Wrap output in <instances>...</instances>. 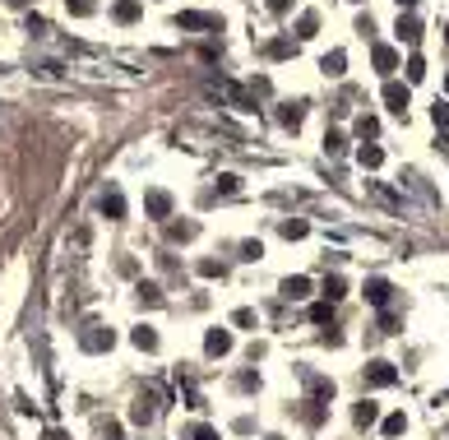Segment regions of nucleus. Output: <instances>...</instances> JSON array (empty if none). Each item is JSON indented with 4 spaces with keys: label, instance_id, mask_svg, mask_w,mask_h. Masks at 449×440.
Here are the masks:
<instances>
[{
    "label": "nucleus",
    "instance_id": "obj_21",
    "mask_svg": "<svg viewBox=\"0 0 449 440\" xmlns=\"http://www.w3.org/2000/svg\"><path fill=\"white\" fill-rule=\"evenodd\" d=\"M356 135L375 139V135H380V121H375V116H356Z\"/></svg>",
    "mask_w": 449,
    "mask_h": 440
},
{
    "label": "nucleus",
    "instance_id": "obj_26",
    "mask_svg": "<svg viewBox=\"0 0 449 440\" xmlns=\"http://www.w3.org/2000/svg\"><path fill=\"white\" fill-rule=\"evenodd\" d=\"M431 121L449 135V102H435V107H431Z\"/></svg>",
    "mask_w": 449,
    "mask_h": 440
},
{
    "label": "nucleus",
    "instance_id": "obj_17",
    "mask_svg": "<svg viewBox=\"0 0 449 440\" xmlns=\"http://www.w3.org/2000/svg\"><path fill=\"white\" fill-rule=\"evenodd\" d=\"M320 70H325V75H334V79H338L343 70H347V56H343V51H329L325 61H320Z\"/></svg>",
    "mask_w": 449,
    "mask_h": 440
},
{
    "label": "nucleus",
    "instance_id": "obj_5",
    "mask_svg": "<svg viewBox=\"0 0 449 440\" xmlns=\"http://www.w3.org/2000/svg\"><path fill=\"white\" fill-rule=\"evenodd\" d=\"M144 209H149V218H167L171 213V195L167 190H149V195H144Z\"/></svg>",
    "mask_w": 449,
    "mask_h": 440
},
{
    "label": "nucleus",
    "instance_id": "obj_40",
    "mask_svg": "<svg viewBox=\"0 0 449 440\" xmlns=\"http://www.w3.org/2000/svg\"><path fill=\"white\" fill-rule=\"evenodd\" d=\"M445 93H449V75H445Z\"/></svg>",
    "mask_w": 449,
    "mask_h": 440
},
{
    "label": "nucleus",
    "instance_id": "obj_23",
    "mask_svg": "<svg viewBox=\"0 0 449 440\" xmlns=\"http://www.w3.org/2000/svg\"><path fill=\"white\" fill-rule=\"evenodd\" d=\"M315 28H320V15H301L296 19V33H301V37H315Z\"/></svg>",
    "mask_w": 449,
    "mask_h": 440
},
{
    "label": "nucleus",
    "instance_id": "obj_19",
    "mask_svg": "<svg viewBox=\"0 0 449 440\" xmlns=\"http://www.w3.org/2000/svg\"><path fill=\"white\" fill-rule=\"evenodd\" d=\"M306 223H301V218H287V223H283V237H287V241H301V237H306Z\"/></svg>",
    "mask_w": 449,
    "mask_h": 440
},
{
    "label": "nucleus",
    "instance_id": "obj_28",
    "mask_svg": "<svg viewBox=\"0 0 449 440\" xmlns=\"http://www.w3.org/2000/svg\"><path fill=\"white\" fill-rule=\"evenodd\" d=\"M186 440H222V436H218L213 426H190V431H186Z\"/></svg>",
    "mask_w": 449,
    "mask_h": 440
},
{
    "label": "nucleus",
    "instance_id": "obj_38",
    "mask_svg": "<svg viewBox=\"0 0 449 440\" xmlns=\"http://www.w3.org/2000/svg\"><path fill=\"white\" fill-rule=\"evenodd\" d=\"M412 5H417V0H399V10H412Z\"/></svg>",
    "mask_w": 449,
    "mask_h": 440
},
{
    "label": "nucleus",
    "instance_id": "obj_15",
    "mask_svg": "<svg viewBox=\"0 0 449 440\" xmlns=\"http://www.w3.org/2000/svg\"><path fill=\"white\" fill-rule=\"evenodd\" d=\"M102 213H107V218H125V199H121V190H107V195H102Z\"/></svg>",
    "mask_w": 449,
    "mask_h": 440
},
{
    "label": "nucleus",
    "instance_id": "obj_11",
    "mask_svg": "<svg viewBox=\"0 0 449 440\" xmlns=\"http://www.w3.org/2000/svg\"><path fill=\"white\" fill-rule=\"evenodd\" d=\"M356 163H361L366 172H375L380 163H385V149H380V144H361V149H356Z\"/></svg>",
    "mask_w": 449,
    "mask_h": 440
},
{
    "label": "nucleus",
    "instance_id": "obj_18",
    "mask_svg": "<svg viewBox=\"0 0 449 440\" xmlns=\"http://www.w3.org/2000/svg\"><path fill=\"white\" fill-rule=\"evenodd\" d=\"M403 70H408V84H421V79H426V61H421V56H408Z\"/></svg>",
    "mask_w": 449,
    "mask_h": 440
},
{
    "label": "nucleus",
    "instance_id": "obj_24",
    "mask_svg": "<svg viewBox=\"0 0 449 440\" xmlns=\"http://www.w3.org/2000/svg\"><path fill=\"white\" fill-rule=\"evenodd\" d=\"M403 431H408V417H403V412L385 417V436H403Z\"/></svg>",
    "mask_w": 449,
    "mask_h": 440
},
{
    "label": "nucleus",
    "instance_id": "obj_12",
    "mask_svg": "<svg viewBox=\"0 0 449 440\" xmlns=\"http://www.w3.org/2000/svg\"><path fill=\"white\" fill-rule=\"evenodd\" d=\"M399 37H403L408 46H417V42H421V24H417L412 15H399Z\"/></svg>",
    "mask_w": 449,
    "mask_h": 440
},
{
    "label": "nucleus",
    "instance_id": "obj_3",
    "mask_svg": "<svg viewBox=\"0 0 449 440\" xmlns=\"http://www.w3.org/2000/svg\"><path fill=\"white\" fill-rule=\"evenodd\" d=\"M181 28H209V33H222V19L218 15H200V10H186V15L176 19Z\"/></svg>",
    "mask_w": 449,
    "mask_h": 440
},
{
    "label": "nucleus",
    "instance_id": "obj_4",
    "mask_svg": "<svg viewBox=\"0 0 449 440\" xmlns=\"http://www.w3.org/2000/svg\"><path fill=\"white\" fill-rule=\"evenodd\" d=\"M204 352H209V357H227V352H232V334H227V329H209V334H204Z\"/></svg>",
    "mask_w": 449,
    "mask_h": 440
},
{
    "label": "nucleus",
    "instance_id": "obj_1",
    "mask_svg": "<svg viewBox=\"0 0 449 440\" xmlns=\"http://www.w3.org/2000/svg\"><path fill=\"white\" fill-rule=\"evenodd\" d=\"M79 343H84L88 352H107L111 343H116V334H111V329H102V324H88V329L79 334Z\"/></svg>",
    "mask_w": 449,
    "mask_h": 440
},
{
    "label": "nucleus",
    "instance_id": "obj_30",
    "mask_svg": "<svg viewBox=\"0 0 449 440\" xmlns=\"http://www.w3.org/2000/svg\"><path fill=\"white\" fill-rule=\"evenodd\" d=\"M200 273H204V278H222V273H227V269H222L218 259H200Z\"/></svg>",
    "mask_w": 449,
    "mask_h": 440
},
{
    "label": "nucleus",
    "instance_id": "obj_16",
    "mask_svg": "<svg viewBox=\"0 0 449 440\" xmlns=\"http://www.w3.org/2000/svg\"><path fill=\"white\" fill-rule=\"evenodd\" d=\"M352 417H356V426H371L375 417H380V408H375L371 398H361V403H356V408H352Z\"/></svg>",
    "mask_w": 449,
    "mask_h": 440
},
{
    "label": "nucleus",
    "instance_id": "obj_29",
    "mask_svg": "<svg viewBox=\"0 0 449 440\" xmlns=\"http://www.w3.org/2000/svg\"><path fill=\"white\" fill-rule=\"evenodd\" d=\"M65 5H70V15H79V19L93 15V0H65Z\"/></svg>",
    "mask_w": 449,
    "mask_h": 440
},
{
    "label": "nucleus",
    "instance_id": "obj_9",
    "mask_svg": "<svg viewBox=\"0 0 449 440\" xmlns=\"http://www.w3.org/2000/svg\"><path fill=\"white\" fill-rule=\"evenodd\" d=\"M375 70H380V75H394V70H399V51H394V46H375Z\"/></svg>",
    "mask_w": 449,
    "mask_h": 440
},
{
    "label": "nucleus",
    "instance_id": "obj_13",
    "mask_svg": "<svg viewBox=\"0 0 449 440\" xmlns=\"http://www.w3.org/2000/svg\"><path fill=\"white\" fill-rule=\"evenodd\" d=\"M140 0H116V10H111V15H116V24H135V19H140Z\"/></svg>",
    "mask_w": 449,
    "mask_h": 440
},
{
    "label": "nucleus",
    "instance_id": "obj_36",
    "mask_svg": "<svg viewBox=\"0 0 449 440\" xmlns=\"http://www.w3.org/2000/svg\"><path fill=\"white\" fill-rule=\"evenodd\" d=\"M269 10H274V15H287V10H292V0H269Z\"/></svg>",
    "mask_w": 449,
    "mask_h": 440
},
{
    "label": "nucleus",
    "instance_id": "obj_2",
    "mask_svg": "<svg viewBox=\"0 0 449 440\" xmlns=\"http://www.w3.org/2000/svg\"><path fill=\"white\" fill-rule=\"evenodd\" d=\"M408 102H412L408 84H394V79H389V84H385V107H389V111H399V116H408Z\"/></svg>",
    "mask_w": 449,
    "mask_h": 440
},
{
    "label": "nucleus",
    "instance_id": "obj_27",
    "mask_svg": "<svg viewBox=\"0 0 449 440\" xmlns=\"http://www.w3.org/2000/svg\"><path fill=\"white\" fill-rule=\"evenodd\" d=\"M343 297V278L334 273V278H325V302H338Z\"/></svg>",
    "mask_w": 449,
    "mask_h": 440
},
{
    "label": "nucleus",
    "instance_id": "obj_10",
    "mask_svg": "<svg viewBox=\"0 0 449 440\" xmlns=\"http://www.w3.org/2000/svg\"><path fill=\"white\" fill-rule=\"evenodd\" d=\"M389 297H394V288H389L385 278H371V283H366V302L371 306H389Z\"/></svg>",
    "mask_w": 449,
    "mask_h": 440
},
{
    "label": "nucleus",
    "instance_id": "obj_33",
    "mask_svg": "<svg viewBox=\"0 0 449 440\" xmlns=\"http://www.w3.org/2000/svg\"><path fill=\"white\" fill-rule=\"evenodd\" d=\"M310 320H315V324H325V320H329V302H315V306H310Z\"/></svg>",
    "mask_w": 449,
    "mask_h": 440
},
{
    "label": "nucleus",
    "instance_id": "obj_35",
    "mask_svg": "<svg viewBox=\"0 0 449 440\" xmlns=\"http://www.w3.org/2000/svg\"><path fill=\"white\" fill-rule=\"evenodd\" d=\"M241 255H246V259H260L264 246H260V241H246V246H241Z\"/></svg>",
    "mask_w": 449,
    "mask_h": 440
},
{
    "label": "nucleus",
    "instance_id": "obj_37",
    "mask_svg": "<svg viewBox=\"0 0 449 440\" xmlns=\"http://www.w3.org/2000/svg\"><path fill=\"white\" fill-rule=\"evenodd\" d=\"M47 440H70V436H65V431H56V426H51V431H47Z\"/></svg>",
    "mask_w": 449,
    "mask_h": 440
},
{
    "label": "nucleus",
    "instance_id": "obj_32",
    "mask_svg": "<svg viewBox=\"0 0 449 440\" xmlns=\"http://www.w3.org/2000/svg\"><path fill=\"white\" fill-rule=\"evenodd\" d=\"M283 125H292L296 130V125H301V107H283Z\"/></svg>",
    "mask_w": 449,
    "mask_h": 440
},
{
    "label": "nucleus",
    "instance_id": "obj_31",
    "mask_svg": "<svg viewBox=\"0 0 449 440\" xmlns=\"http://www.w3.org/2000/svg\"><path fill=\"white\" fill-rule=\"evenodd\" d=\"M236 185H241V176H218V195H232Z\"/></svg>",
    "mask_w": 449,
    "mask_h": 440
},
{
    "label": "nucleus",
    "instance_id": "obj_8",
    "mask_svg": "<svg viewBox=\"0 0 449 440\" xmlns=\"http://www.w3.org/2000/svg\"><path fill=\"white\" fill-rule=\"evenodd\" d=\"M153 403H157V394H149V389H144L140 398H135V408H130V417H135V422H153Z\"/></svg>",
    "mask_w": 449,
    "mask_h": 440
},
{
    "label": "nucleus",
    "instance_id": "obj_7",
    "mask_svg": "<svg viewBox=\"0 0 449 440\" xmlns=\"http://www.w3.org/2000/svg\"><path fill=\"white\" fill-rule=\"evenodd\" d=\"M283 297H287V302H306L310 297V278H301V273H296V278H283Z\"/></svg>",
    "mask_w": 449,
    "mask_h": 440
},
{
    "label": "nucleus",
    "instance_id": "obj_39",
    "mask_svg": "<svg viewBox=\"0 0 449 440\" xmlns=\"http://www.w3.org/2000/svg\"><path fill=\"white\" fill-rule=\"evenodd\" d=\"M10 5H15V10H23V5H28V0H10Z\"/></svg>",
    "mask_w": 449,
    "mask_h": 440
},
{
    "label": "nucleus",
    "instance_id": "obj_14",
    "mask_svg": "<svg viewBox=\"0 0 449 440\" xmlns=\"http://www.w3.org/2000/svg\"><path fill=\"white\" fill-rule=\"evenodd\" d=\"M130 343H135V348H140V352H157V334H153V329H149V324H140V329L130 334Z\"/></svg>",
    "mask_w": 449,
    "mask_h": 440
},
{
    "label": "nucleus",
    "instance_id": "obj_25",
    "mask_svg": "<svg viewBox=\"0 0 449 440\" xmlns=\"http://www.w3.org/2000/svg\"><path fill=\"white\" fill-rule=\"evenodd\" d=\"M343 144H347V139H343L338 130H329V135H325V153H329V158H338V153H343Z\"/></svg>",
    "mask_w": 449,
    "mask_h": 440
},
{
    "label": "nucleus",
    "instance_id": "obj_34",
    "mask_svg": "<svg viewBox=\"0 0 449 440\" xmlns=\"http://www.w3.org/2000/svg\"><path fill=\"white\" fill-rule=\"evenodd\" d=\"M232 324H241V329H250V324H255V311H246V306H241V311L232 315Z\"/></svg>",
    "mask_w": 449,
    "mask_h": 440
},
{
    "label": "nucleus",
    "instance_id": "obj_20",
    "mask_svg": "<svg viewBox=\"0 0 449 440\" xmlns=\"http://www.w3.org/2000/svg\"><path fill=\"white\" fill-rule=\"evenodd\" d=\"M292 51H296V42H287V37H278V42H269V56H274V61H287Z\"/></svg>",
    "mask_w": 449,
    "mask_h": 440
},
{
    "label": "nucleus",
    "instance_id": "obj_6",
    "mask_svg": "<svg viewBox=\"0 0 449 440\" xmlns=\"http://www.w3.org/2000/svg\"><path fill=\"white\" fill-rule=\"evenodd\" d=\"M394 380H399L394 362H371L366 366V385H394Z\"/></svg>",
    "mask_w": 449,
    "mask_h": 440
},
{
    "label": "nucleus",
    "instance_id": "obj_22",
    "mask_svg": "<svg viewBox=\"0 0 449 440\" xmlns=\"http://www.w3.org/2000/svg\"><path fill=\"white\" fill-rule=\"evenodd\" d=\"M135 292H140V302H144V306H157V302H162V292H157V283H140Z\"/></svg>",
    "mask_w": 449,
    "mask_h": 440
}]
</instances>
